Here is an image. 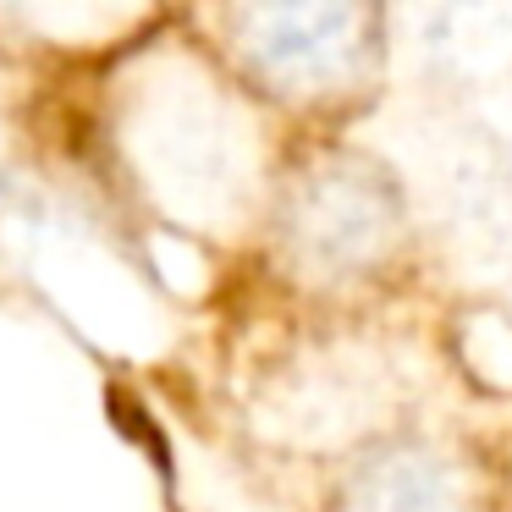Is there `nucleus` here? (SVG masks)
I'll return each instance as SVG.
<instances>
[{
	"mask_svg": "<svg viewBox=\"0 0 512 512\" xmlns=\"http://www.w3.org/2000/svg\"><path fill=\"white\" fill-rule=\"evenodd\" d=\"M133 89L122 133L138 182L155 188V199L171 204V215L188 226H226L243 215L259 177V144L243 105L182 61L149 67V78Z\"/></svg>",
	"mask_w": 512,
	"mask_h": 512,
	"instance_id": "1",
	"label": "nucleus"
},
{
	"mask_svg": "<svg viewBox=\"0 0 512 512\" xmlns=\"http://www.w3.org/2000/svg\"><path fill=\"white\" fill-rule=\"evenodd\" d=\"M226 45L254 89L298 105L347 94L375 61V0H226Z\"/></svg>",
	"mask_w": 512,
	"mask_h": 512,
	"instance_id": "2",
	"label": "nucleus"
},
{
	"mask_svg": "<svg viewBox=\"0 0 512 512\" xmlns=\"http://www.w3.org/2000/svg\"><path fill=\"white\" fill-rule=\"evenodd\" d=\"M402 204L386 171L364 160H325L303 171L281 210V237L298 270L314 281H353L369 276L397 248Z\"/></svg>",
	"mask_w": 512,
	"mask_h": 512,
	"instance_id": "3",
	"label": "nucleus"
},
{
	"mask_svg": "<svg viewBox=\"0 0 512 512\" xmlns=\"http://www.w3.org/2000/svg\"><path fill=\"white\" fill-rule=\"evenodd\" d=\"M413 61L441 83H485L512 67V0H397Z\"/></svg>",
	"mask_w": 512,
	"mask_h": 512,
	"instance_id": "4",
	"label": "nucleus"
},
{
	"mask_svg": "<svg viewBox=\"0 0 512 512\" xmlns=\"http://www.w3.org/2000/svg\"><path fill=\"white\" fill-rule=\"evenodd\" d=\"M342 512H479V485L446 446L391 441L353 468Z\"/></svg>",
	"mask_w": 512,
	"mask_h": 512,
	"instance_id": "5",
	"label": "nucleus"
},
{
	"mask_svg": "<svg viewBox=\"0 0 512 512\" xmlns=\"http://www.w3.org/2000/svg\"><path fill=\"white\" fill-rule=\"evenodd\" d=\"M12 17L45 28L56 39H72V34H111V28L133 23L144 0H0Z\"/></svg>",
	"mask_w": 512,
	"mask_h": 512,
	"instance_id": "6",
	"label": "nucleus"
}]
</instances>
